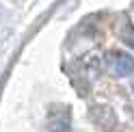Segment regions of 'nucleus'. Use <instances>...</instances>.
<instances>
[{
	"mask_svg": "<svg viewBox=\"0 0 134 132\" xmlns=\"http://www.w3.org/2000/svg\"><path fill=\"white\" fill-rule=\"evenodd\" d=\"M108 59H110L108 65H110L115 76H130V74H134V56L125 54V52H113Z\"/></svg>",
	"mask_w": 134,
	"mask_h": 132,
	"instance_id": "nucleus-1",
	"label": "nucleus"
},
{
	"mask_svg": "<svg viewBox=\"0 0 134 132\" xmlns=\"http://www.w3.org/2000/svg\"><path fill=\"white\" fill-rule=\"evenodd\" d=\"M130 46H132V48H134V37H132V39H130Z\"/></svg>",
	"mask_w": 134,
	"mask_h": 132,
	"instance_id": "nucleus-2",
	"label": "nucleus"
}]
</instances>
